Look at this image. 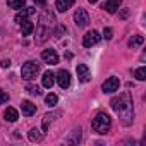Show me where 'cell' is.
Returning <instances> with one entry per match:
<instances>
[{"label":"cell","instance_id":"6da1fadb","mask_svg":"<svg viewBox=\"0 0 146 146\" xmlns=\"http://www.w3.org/2000/svg\"><path fill=\"white\" fill-rule=\"evenodd\" d=\"M113 112H117L122 119V124L124 125H129L132 124V102H131V96L129 93H122L120 96L117 98H112L110 102Z\"/></svg>","mask_w":146,"mask_h":146},{"label":"cell","instance_id":"7a4b0ae2","mask_svg":"<svg viewBox=\"0 0 146 146\" xmlns=\"http://www.w3.org/2000/svg\"><path fill=\"white\" fill-rule=\"evenodd\" d=\"M110 125H112V119L107 115V113H98L93 122H91V127L98 132V134H105L110 131Z\"/></svg>","mask_w":146,"mask_h":146},{"label":"cell","instance_id":"3957f363","mask_svg":"<svg viewBox=\"0 0 146 146\" xmlns=\"http://www.w3.org/2000/svg\"><path fill=\"white\" fill-rule=\"evenodd\" d=\"M38 72H40V64L35 62V60H29V62H26V64L21 67V76H23V79H26V81L35 79V78L38 76Z\"/></svg>","mask_w":146,"mask_h":146},{"label":"cell","instance_id":"277c9868","mask_svg":"<svg viewBox=\"0 0 146 146\" xmlns=\"http://www.w3.org/2000/svg\"><path fill=\"white\" fill-rule=\"evenodd\" d=\"M74 21H76V24L79 28H86L88 23H90V16H88V12L84 9H78L76 14H74Z\"/></svg>","mask_w":146,"mask_h":146},{"label":"cell","instance_id":"5b68a950","mask_svg":"<svg viewBox=\"0 0 146 146\" xmlns=\"http://www.w3.org/2000/svg\"><path fill=\"white\" fill-rule=\"evenodd\" d=\"M119 86H120L119 78H108V79L102 84V90H103L105 93H115V91L119 90Z\"/></svg>","mask_w":146,"mask_h":146},{"label":"cell","instance_id":"8992f818","mask_svg":"<svg viewBox=\"0 0 146 146\" xmlns=\"http://www.w3.org/2000/svg\"><path fill=\"white\" fill-rule=\"evenodd\" d=\"M98 41H100V35H98V31H88V33L84 35V38H83V45H84L86 48L96 45Z\"/></svg>","mask_w":146,"mask_h":146},{"label":"cell","instance_id":"52a82bcc","mask_svg":"<svg viewBox=\"0 0 146 146\" xmlns=\"http://www.w3.org/2000/svg\"><path fill=\"white\" fill-rule=\"evenodd\" d=\"M57 83H58V86L62 88V90H65V88H69L70 86V74L67 70H58V74H57Z\"/></svg>","mask_w":146,"mask_h":146},{"label":"cell","instance_id":"ba28073f","mask_svg":"<svg viewBox=\"0 0 146 146\" xmlns=\"http://www.w3.org/2000/svg\"><path fill=\"white\" fill-rule=\"evenodd\" d=\"M76 70H78V78H79V81H81V83H88V81L91 79V72H90L88 65L79 64V65L76 67Z\"/></svg>","mask_w":146,"mask_h":146},{"label":"cell","instance_id":"9c48e42d","mask_svg":"<svg viewBox=\"0 0 146 146\" xmlns=\"http://www.w3.org/2000/svg\"><path fill=\"white\" fill-rule=\"evenodd\" d=\"M41 58H43L46 64H50V65H53V64H57V62H58V55H57V52H55V50H52V48L43 50Z\"/></svg>","mask_w":146,"mask_h":146},{"label":"cell","instance_id":"30bf717a","mask_svg":"<svg viewBox=\"0 0 146 146\" xmlns=\"http://www.w3.org/2000/svg\"><path fill=\"white\" fill-rule=\"evenodd\" d=\"M48 36H50V28L40 24V26H38V31H36V43H43V41H46Z\"/></svg>","mask_w":146,"mask_h":146},{"label":"cell","instance_id":"8fae6325","mask_svg":"<svg viewBox=\"0 0 146 146\" xmlns=\"http://www.w3.org/2000/svg\"><path fill=\"white\" fill-rule=\"evenodd\" d=\"M21 110H23V115L29 117V115H33V113L36 112V105H33L29 100H23V103H21Z\"/></svg>","mask_w":146,"mask_h":146},{"label":"cell","instance_id":"7c38bea8","mask_svg":"<svg viewBox=\"0 0 146 146\" xmlns=\"http://www.w3.org/2000/svg\"><path fill=\"white\" fill-rule=\"evenodd\" d=\"M74 2H76V0H57V2H55V9L58 12H65V11H69L72 5H74Z\"/></svg>","mask_w":146,"mask_h":146},{"label":"cell","instance_id":"4fadbf2b","mask_svg":"<svg viewBox=\"0 0 146 146\" xmlns=\"http://www.w3.org/2000/svg\"><path fill=\"white\" fill-rule=\"evenodd\" d=\"M119 7H120V0H107V2L103 4V9H105L108 14L117 12V11H119Z\"/></svg>","mask_w":146,"mask_h":146},{"label":"cell","instance_id":"5bb4252c","mask_svg":"<svg viewBox=\"0 0 146 146\" xmlns=\"http://www.w3.org/2000/svg\"><path fill=\"white\" fill-rule=\"evenodd\" d=\"M55 23V17H53V14L50 12V11H45L43 14H41V17H40V24H43V26H52Z\"/></svg>","mask_w":146,"mask_h":146},{"label":"cell","instance_id":"9a60e30c","mask_svg":"<svg viewBox=\"0 0 146 146\" xmlns=\"http://www.w3.org/2000/svg\"><path fill=\"white\" fill-rule=\"evenodd\" d=\"M19 24H21V31H23V36H29V35L33 33V29H35L33 23H29L28 19H23Z\"/></svg>","mask_w":146,"mask_h":146},{"label":"cell","instance_id":"2e32d148","mask_svg":"<svg viewBox=\"0 0 146 146\" xmlns=\"http://www.w3.org/2000/svg\"><path fill=\"white\" fill-rule=\"evenodd\" d=\"M4 117H5V120H7V122H16L19 115H17V110H16V108L9 107V108L4 112Z\"/></svg>","mask_w":146,"mask_h":146},{"label":"cell","instance_id":"e0dca14e","mask_svg":"<svg viewBox=\"0 0 146 146\" xmlns=\"http://www.w3.org/2000/svg\"><path fill=\"white\" fill-rule=\"evenodd\" d=\"M53 83H55V74H53V72H45V74H43V86L45 88H52L53 86Z\"/></svg>","mask_w":146,"mask_h":146},{"label":"cell","instance_id":"ac0fdd59","mask_svg":"<svg viewBox=\"0 0 146 146\" xmlns=\"http://www.w3.org/2000/svg\"><path fill=\"white\" fill-rule=\"evenodd\" d=\"M35 12V9L33 7H28V9H24V11H21L17 16H16V23H21L23 19H28V16H31Z\"/></svg>","mask_w":146,"mask_h":146},{"label":"cell","instance_id":"d6986e66","mask_svg":"<svg viewBox=\"0 0 146 146\" xmlns=\"http://www.w3.org/2000/svg\"><path fill=\"white\" fill-rule=\"evenodd\" d=\"M28 136H29V139H31V141H41V139H43V136H45V132H41L40 129H31Z\"/></svg>","mask_w":146,"mask_h":146},{"label":"cell","instance_id":"ffe728a7","mask_svg":"<svg viewBox=\"0 0 146 146\" xmlns=\"http://www.w3.org/2000/svg\"><path fill=\"white\" fill-rule=\"evenodd\" d=\"M57 115H60L58 112H55V113H46L45 117H43V131H46L48 129V125H50V122L53 120V117H57Z\"/></svg>","mask_w":146,"mask_h":146},{"label":"cell","instance_id":"44dd1931","mask_svg":"<svg viewBox=\"0 0 146 146\" xmlns=\"http://www.w3.org/2000/svg\"><path fill=\"white\" fill-rule=\"evenodd\" d=\"M7 4H9V7H11V9H17V11H19V9H23V7L26 5L24 0H9Z\"/></svg>","mask_w":146,"mask_h":146},{"label":"cell","instance_id":"7402d4cb","mask_svg":"<svg viewBox=\"0 0 146 146\" xmlns=\"http://www.w3.org/2000/svg\"><path fill=\"white\" fill-rule=\"evenodd\" d=\"M79 139H81V129L72 131V137H69V139H67V143L74 144V143H79Z\"/></svg>","mask_w":146,"mask_h":146},{"label":"cell","instance_id":"603a6c76","mask_svg":"<svg viewBox=\"0 0 146 146\" xmlns=\"http://www.w3.org/2000/svg\"><path fill=\"white\" fill-rule=\"evenodd\" d=\"M134 76H136L137 81H144V79H146V67H139V69L134 72Z\"/></svg>","mask_w":146,"mask_h":146},{"label":"cell","instance_id":"cb8c5ba5","mask_svg":"<svg viewBox=\"0 0 146 146\" xmlns=\"http://www.w3.org/2000/svg\"><path fill=\"white\" fill-rule=\"evenodd\" d=\"M143 41H144V38H143V36H139V35H136V36H132V38L129 40V46H137V45H143Z\"/></svg>","mask_w":146,"mask_h":146},{"label":"cell","instance_id":"d4e9b609","mask_svg":"<svg viewBox=\"0 0 146 146\" xmlns=\"http://www.w3.org/2000/svg\"><path fill=\"white\" fill-rule=\"evenodd\" d=\"M45 102H46V105H50V107H53V105H57V102H58V98H57V95H53V93H50V95H46V98H45Z\"/></svg>","mask_w":146,"mask_h":146},{"label":"cell","instance_id":"484cf974","mask_svg":"<svg viewBox=\"0 0 146 146\" xmlns=\"http://www.w3.org/2000/svg\"><path fill=\"white\" fill-rule=\"evenodd\" d=\"M28 91H29L31 95H41L40 88H38V86H35V84H29V86H28Z\"/></svg>","mask_w":146,"mask_h":146},{"label":"cell","instance_id":"4316f807","mask_svg":"<svg viewBox=\"0 0 146 146\" xmlns=\"http://www.w3.org/2000/svg\"><path fill=\"white\" fill-rule=\"evenodd\" d=\"M5 102H9V95H7L4 90H0V105L5 103Z\"/></svg>","mask_w":146,"mask_h":146},{"label":"cell","instance_id":"83f0119b","mask_svg":"<svg viewBox=\"0 0 146 146\" xmlns=\"http://www.w3.org/2000/svg\"><path fill=\"white\" fill-rule=\"evenodd\" d=\"M103 36H105V40H112V29H110V28H105Z\"/></svg>","mask_w":146,"mask_h":146},{"label":"cell","instance_id":"f1b7e54d","mask_svg":"<svg viewBox=\"0 0 146 146\" xmlns=\"http://www.w3.org/2000/svg\"><path fill=\"white\" fill-rule=\"evenodd\" d=\"M0 65L5 69V67H9V65H11V60H2V62H0Z\"/></svg>","mask_w":146,"mask_h":146},{"label":"cell","instance_id":"f546056e","mask_svg":"<svg viewBox=\"0 0 146 146\" xmlns=\"http://www.w3.org/2000/svg\"><path fill=\"white\" fill-rule=\"evenodd\" d=\"M35 4H38V5H45V4H46V0H35Z\"/></svg>","mask_w":146,"mask_h":146},{"label":"cell","instance_id":"4dcf8cb0","mask_svg":"<svg viewBox=\"0 0 146 146\" xmlns=\"http://www.w3.org/2000/svg\"><path fill=\"white\" fill-rule=\"evenodd\" d=\"M88 2H91V4H96V2H98V0H88Z\"/></svg>","mask_w":146,"mask_h":146}]
</instances>
